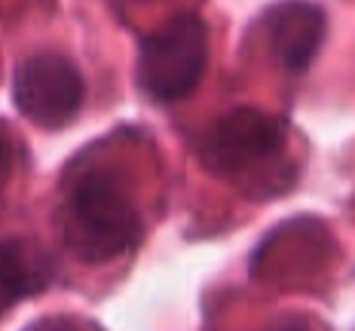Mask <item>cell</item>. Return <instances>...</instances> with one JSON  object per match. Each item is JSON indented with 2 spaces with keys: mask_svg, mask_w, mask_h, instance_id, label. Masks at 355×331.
Returning a JSON list of instances; mask_svg holds the SVG:
<instances>
[{
  "mask_svg": "<svg viewBox=\"0 0 355 331\" xmlns=\"http://www.w3.org/2000/svg\"><path fill=\"white\" fill-rule=\"evenodd\" d=\"M21 331H86L73 316H43V319L28 322Z\"/></svg>",
  "mask_w": 355,
  "mask_h": 331,
  "instance_id": "obj_9",
  "label": "cell"
},
{
  "mask_svg": "<svg viewBox=\"0 0 355 331\" xmlns=\"http://www.w3.org/2000/svg\"><path fill=\"white\" fill-rule=\"evenodd\" d=\"M55 267L53 257L34 246L31 239L10 237L0 248V285H3V310L16 307L19 300L34 298L53 282Z\"/></svg>",
  "mask_w": 355,
  "mask_h": 331,
  "instance_id": "obj_7",
  "label": "cell"
},
{
  "mask_svg": "<svg viewBox=\"0 0 355 331\" xmlns=\"http://www.w3.org/2000/svg\"><path fill=\"white\" fill-rule=\"evenodd\" d=\"M209 62V28L196 12H175L138 43V86L157 105L196 92Z\"/></svg>",
  "mask_w": 355,
  "mask_h": 331,
  "instance_id": "obj_3",
  "label": "cell"
},
{
  "mask_svg": "<svg viewBox=\"0 0 355 331\" xmlns=\"http://www.w3.org/2000/svg\"><path fill=\"white\" fill-rule=\"evenodd\" d=\"M331 255H334V239H331L328 227L319 218L297 215L276 224L257 242L248 270L261 282L300 289L328 267Z\"/></svg>",
  "mask_w": 355,
  "mask_h": 331,
  "instance_id": "obj_5",
  "label": "cell"
},
{
  "mask_svg": "<svg viewBox=\"0 0 355 331\" xmlns=\"http://www.w3.org/2000/svg\"><path fill=\"white\" fill-rule=\"evenodd\" d=\"M261 22L272 58L288 74L306 71L328 34V16L315 3H272L263 10Z\"/></svg>",
  "mask_w": 355,
  "mask_h": 331,
  "instance_id": "obj_6",
  "label": "cell"
},
{
  "mask_svg": "<svg viewBox=\"0 0 355 331\" xmlns=\"http://www.w3.org/2000/svg\"><path fill=\"white\" fill-rule=\"evenodd\" d=\"M288 129L261 108H233L220 114L196 142V160L214 178L239 187L251 200L285 194L294 184L288 163Z\"/></svg>",
  "mask_w": 355,
  "mask_h": 331,
  "instance_id": "obj_1",
  "label": "cell"
},
{
  "mask_svg": "<svg viewBox=\"0 0 355 331\" xmlns=\"http://www.w3.org/2000/svg\"><path fill=\"white\" fill-rule=\"evenodd\" d=\"M263 331H328V325L313 313H288L282 319L270 322Z\"/></svg>",
  "mask_w": 355,
  "mask_h": 331,
  "instance_id": "obj_8",
  "label": "cell"
},
{
  "mask_svg": "<svg viewBox=\"0 0 355 331\" xmlns=\"http://www.w3.org/2000/svg\"><path fill=\"white\" fill-rule=\"evenodd\" d=\"M12 99L25 120L34 126L58 132L80 114L86 83L80 68L62 53H34L16 68Z\"/></svg>",
  "mask_w": 355,
  "mask_h": 331,
  "instance_id": "obj_4",
  "label": "cell"
},
{
  "mask_svg": "<svg viewBox=\"0 0 355 331\" xmlns=\"http://www.w3.org/2000/svg\"><path fill=\"white\" fill-rule=\"evenodd\" d=\"M58 224L64 246L83 264H107L141 239V215L110 169H86L71 178Z\"/></svg>",
  "mask_w": 355,
  "mask_h": 331,
  "instance_id": "obj_2",
  "label": "cell"
}]
</instances>
